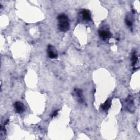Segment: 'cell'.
I'll return each instance as SVG.
<instances>
[{"instance_id":"obj_1","label":"cell","mask_w":140,"mask_h":140,"mask_svg":"<svg viewBox=\"0 0 140 140\" xmlns=\"http://www.w3.org/2000/svg\"><path fill=\"white\" fill-rule=\"evenodd\" d=\"M58 28L60 31L66 32L70 29L69 18L65 14H60L58 16Z\"/></svg>"},{"instance_id":"obj_2","label":"cell","mask_w":140,"mask_h":140,"mask_svg":"<svg viewBox=\"0 0 140 140\" xmlns=\"http://www.w3.org/2000/svg\"><path fill=\"white\" fill-rule=\"evenodd\" d=\"M99 34L100 35V37L103 40H106L110 38L112 36L111 32L108 30L105 29L100 30L99 31Z\"/></svg>"},{"instance_id":"obj_3","label":"cell","mask_w":140,"mask_h":140,"mask_svg":"<svg viewBox=\"0 0 140 140\" xmlns=\"http://www.w3.org/2000/svg\"><path fill=\"white\" fill-rule=\"evenodd\" d=\"M15 111L16 113H23L24 111H25V107L23 103L21 102L17 101L16 102L14 105Z\"/></svg>"},{"instance_id":"obj_4","label":"cell","mask_w":140,"mask_h":140,"mask_svg":"<svg viewBox=\"0 0 140 140\" xmlns=\"http://www.w3.org/2000/svg\"><path fill=\"white\" fill-rule=\"evenodd\" d=\"M132 66L134 69H137L139 68V60L136 52H134L132 55Z\"/></svg>"},{"instance_id":"obj_5","label":"cell","mask_w":140,"mask_h":140,"mask_svg":"<svg viewBox=\"0 0 140 140\" xmlns=\"http://www.w3.org/2000/svg\"><path fill=\"white\" fill-rule=\"evenodd\" d=\"M48 53L49 57L51 59H55L58 57V54L54 51L53 47L52 46H49L48 48Z\"/></svg>"},{"instance_id":"obj_6","label":"cell","mask_w":140,"mask_h":140,"mask_svg":"<svg viewBox=\"0 0 140 140\" xmlns=\"http://www.w3.org/2000/svg\"><path fill=\"white\" fill-rule=\"evenodd\" d=\"M111 105H112L111 100L108 99L104 103H103L101 106V108L103 111H106L108 110V109L111 107Z\"/></svg>"},{"instance_id":"obj_7","label":"cell","mask_w":140,"mask_h":140,"mask_svg":"<svg viewBox=\"0 0 140 140\" xmlns=\"http://www.w3.org/2000/svg\"><path fill=\"white\" fill-rule=\"evenodd\" d=\"M81 14L84 20L87 21H89L91 20V14L89 10H84L81 12Z\"/></svg>"},{"instance_id":"obj_8","label":"cell","mask_w":140,"mask_h":140,"mask_svg":"<svg viewBox=\"0 0 140 140\" xmlns=\"http://www.w3.org/2000/svg\"><path fill=\"white\" fill-rule=\"evenodd\" d=\"M75 93H76L77 97H78V101L81 103L83 102L84 100H83L82 91L81 89H76L75 90Z\"/></svg>"},{"instance_id":"obj_9","label":"cell","mask_w":140,"mask_h":140,"mask_svg":"<svg viewBox=\"0 0 140 140\" xmlns=\"http://www.w3.org/2000/svg\"><path fill=\"white\" fill-rule=\"evenodd\" d=\"M125 22H126V24L127 25V26H129L130 27L132 26V21L130 19H128V18H126V19H125Z\"/></svg>"},{"instance_id":"obj_10","label":"cell","mask_w":140,"mask_h":140,"mask_svg":"<svg viewBox=\"0 0 140 140\" xmlns=\"http://www.w3.org/2000/svg\"><path fill=\"white\" fill-rule=\"evenodd\" d=\"M58 111H55L52 114L51 117H52V118H53V117H54L57 116V114H58Z\"/></svg>"}]
</instances>
